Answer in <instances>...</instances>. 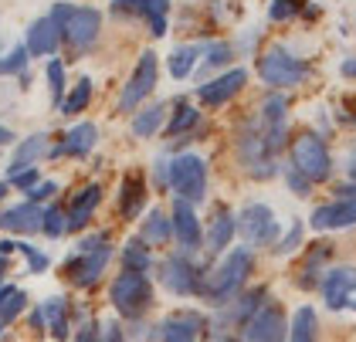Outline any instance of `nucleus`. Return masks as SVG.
<instances>
[{
	"label": "nucleus",
	"instance_id": "f257e3e1",
	"mask_svg": "<svg viewBox=\"0 0 356 342\" xmlns=\"http://www.w3.org/2000/svg\"><path fill=\"white\" fill-rule=\"evenodd\" d=\"M48 17L61 31V51L68 61L88 58L95 51L99 38H102V10L92 3H72V0H58L51 3Z\"/></svg>",
	"mask_w": 356,
	"mask_h": 342
},
{
	"label": "nucleus",
	"instance_id": "5701e85b",
	"mask_svg": "<svg viewBox=\"0 0 356 342\" xmlns=\"http://www.w3.org/2000/svg\"><path fill=\"white\" fill-rule=\"evenodd\" d=\"M319 295H323V305L329 312H343L350 309L356 295V264H336L326 268L323 282H319Z\"/></svg>",
	"mask_w": 356,
	"mask_h": 342
},
{
	"label": "nucleus",
	"instance_id": "c85d7f7f",
	"mask_svg": "<svg viewBox=\"0 0 356 342\" xmlns=\"http://www.w3.org/2000/svg\"><path fill=\"white\" fill-rule=\"evenodd\" d=\"M166 112H170V102H146L143 108H136L129 115V132L133 139H160V132L166 126Z\"/></svg>",
	"mask_w": 356,
	"mask_h": 342
},
{
	"label": "nucleus",
	"instance_id": "bf43d9fd",
	"mask_svg": "<svg viewBox=\"0 0 356 342\" xmlns=\"http://www.w3.org/2000/svg\"><path fill=\"white\" fill-rule=\"evenodd\" d=\"M350 309H353V312H356V295H353V302H350Z\"/></svg>",
	"mask_w": 356,
	"mask_h": 342
},
{
	"label": "nucleus",
	"instance_id": "2f4dec72",
	"mask_svg": "<svg viewBox=\"0 0 356 342\" xmlns=\"http://www.w3.org/2000/svg\"><path fill=\"white\" fill-rule=\"evenodd\" d=\"M200 58H204V44H177L166 54V75L173 81H187L200 68Z\"/></svg>",
	"mask_w": 356,
	"mask_h": 342
},
{
	"label": "nucleus",
	"instance_id": "473e14b6",
	"mask_svg": "<svg viewBox=\"0 0 356 342\" xmlns=\"http://www.w3.org/2000/svg\"><path fill=\"white\" fill-rule=\"evenodd\" d=\"M285 342H319V312L312 305H299L289 318V339Z\"/></svg>",
	"mask_w": 356,
	"mask_h": 342
},
{
	"label": "nucleus",
	"instance_id": "9d476101",
	"mask_svg": "<svg viewBox=\"0 0 356 342\" xmlns=\"http://www.w3.org/2000/svg\"><path fill=\"white\" fill-rule=\"evenodd\" d=\"M156 85H160V54L153 51V48H146V51H139L129 79L122 81V88H119L115 112H119V115H133L136 108H143L153 99Z\"/></svg>",
	"mask_w": 356,
	"mask_h": 342
},
{
	"label": "nucleus",
	"instance_id": "72a5a7b5",
	"mask_svg": "<svg viewBox=\"0 0 356 342\" xmlns=\"http://www.w3.org/2000/svg\"><path fill=\"white\" fill-rule=\"evenodd\" d=\"M44 85H48L51 108H58L61 99H65V92H68V61L65 58H48L44 61Z\"/></svg>",
	"mask_w": 356,
	"mask_h": 342
},
{
	"label": "nucleus",
	"instance_id": "4468645a",
	"mask_svg": "<svg viewBox=\"0 0 356 342\" xmlns=\"http://www.w3.org/2000/svg\"><path fill=\"white\" fill-rule=\"evenodd\" d=\"M109 17L122 24L143 21L149 38L160 41L170 31V0H109Z\"/></svg>",
	"mask_w": 356,
	"mask_h": 342
},
{
	"label": "nucleus",
	"instance_id": "09e8293b",
	"mask_svg": "<svg viewBox=\"0 0 356 342\" xmlns=\"http://www.w3.org/2000/svg\"><path fill=\"white\" fill-rule=\"evenodd\" d=\"M68 342H99V318L92 316V318H85V322H79Z\"/></svg>",
	"mask_w": 356,
	"mask_h": 342
},
{
	"label": "nucleus",
	"instance_id": "cd10ccee",
	"mask_svg": "<svg viewBox=\"0 0 356 342\" xmlns=\"http://www.w3.org/2000/svg\"><path fill=\"white\" fill-rule=\"evenodd\" d=\"M153 251H170L173 247V224H170V211L166 207H149L139 217V231H136Z\"/></svg>",
	"mask_w": 356,
	"mask_h": 342
},
{
	"label": "nucleus",
	"instance_id": "e433bc0d",
	"mask_svg": "<svg viewBox=\"0 0 356 342\" xmlns=\"http://www.w3.org/2000/svg\"><path fill=\"white\" fill-rule=\"evenodd\" d=\"M238 58V48L231 41H211L204 44V58H200V68L204 72H227Z\"/></svg>",
	"mask_w": 356,
	"mask_h": 342
},
{
	"label": "nucleus",
	"instance_id": "c03bdc74",
	"mask_svg": "<svg viewBox=\"0 0 356 342\" xmlns=\"http://www.w3.org/2000/svg\"><path fill=\"white\" fill-rule=\"evenodd\" d=\"M24 200H31V204H51V200H61V180H55V177H44L41 184L34 186L31 193H24Z\"/></svg>",
	"mask_w": 356,
	"mask_h": 342
},
{
	"label": "nucleus",
	"instance_id": "a18cd8bd",
	"mask_svg": "<svg viewBox=\"0 0 356 342\" xmlns=\"http://www.w3.org/2000/svg\"><path fill=\"white\" fill-rule=\"evenodd\" d=\"M99 342H129L126 322L122 318H99Z\"/></svg>",
	"mask_w": 356,
	"mask_h": 342
},
{
	"label": "nucleus",
	"instance_id": "4be33fe9",
	"mask_svg": "<svg viewBox=\"0 0 356 342\" xmlns=\"http://www.w3.org/2000/svg\"><path fill=\"white\" fill-rule=\"evenodd\" d=\"M160 342H200L207 332V316L197 309H173L156 322Z\"/></svg>",
	"mask_w": 356,
	"mask_h": 342
},
{
	"label": "nucleus",
	"instance_id": "20e7f679",
	"mask_svg": "<svg viewBox=\"0 0 356 342\" xmlns=\"http://www.w3.org/2000/svg\"><path fill=\"white\" fill-rule=\"evenodd\" d=\"M207 268H211V261L170 247L163 258H156L153 282H156V288H163L170 298H200Z\"/></svg>",
	"mask_w": 356,
	"mask_h": 342
},
{
	"label": "nucleus",
	"instance_id": "f03ea898",
	"mask_svg": "<svg viewBox=\"0 0 356 342\" xmlns=\"http://www.w3.org/2000/svg\"><path fill=\"white\" fill-rule=\"evenodd\" d=\"M254 271V251L245 244H234L227 254H220V261L207 268V278H204V291H200V302L207 309H224L231 305L241 291L248 288V278Z\"/></svg>",
	"mask_w": 356,
	"mask_h": 342
},
{
	"label": "nucleus",
	"instance_id": "b1692460",
	"mask_svg": "<svg viewBox=\"0 0 356 342\" xmlns=\"http://www.w3.org/2000/svg\"><path fill=\"white\" fill-rule=\"evenodd\" d=\"M21 44L28 48L31 61L61 58V31H58V24L48 14H41V17H34V21L24 27V41H21Z\"/></svg>",
	"mask_w": 356,
	"mask_h": 342
},
{
	"label": "nucleus",
	"instance_id": "f8f14e48",
	"mask_svg": "<svg viewBox=\"0 0 356 342\" xmlns=\"http://www.w3.org/2000/svg\"><path fill=\"white\" fill-rule=\"evenodd\" d=\"M238 237L251 251H265V247L272 251L278 244V237H282V224H278V217H275L268 204L251 200L238 211Z\"/></svg>",
	"mask_w": 356,
	"mask_h": 342
},
{
	"label": "nucleus",
	"instance_id": "de8ad7c7",
	"mask_svg": "<svg viewBox=\"0 0 356 342\" xmlns=\"http://www.w3.org/2000/svg\"><path fill=\"white\" fill-rule=\"evenodd\" d=\"M24 322H28L31 336H48V322H44V312H41L38 302H31V309L24 312Z\"/></svg>",
	"mask_w": 356,
	"mask_h": 342
},
{
	"label": "nucleus",
	"instance_id": "603ef678",
	"mask_svg": "<svg viewBox=\"0 0 356 342\" xmlns=\"http://www.w3.org/2000/svg\"><path fill=\"white\" fill-rule=\"evenodd\" d=\"M14 142H17V132H14V126H7V122L0 119V153H3V149H10Z\"/></svg>",
	"mask_w": 356,
	"mask_h": 342
},
{
	"label": "nucleus",
	"instance_id": "7c9ffc66",
	"mask_svg": "<svg viewBox=\"0 0 356 342\" xmlns=\"http://www.w3.org/2000/svg\"><path fill=\"white\" fill-rule=\"evenodd\" d=\"M92 99H95V79L92 75H79V79L68 85V92H65V99H61V106L55 108L61 119H82L85 108H92Z\"/></svg>",
	"mask_w": 356,
	"mask_h": 342
},
{
	"label": "nucleus",
	"instance_id": "f704fd0d",
	"mask_svg": "<svg viewBox=\"0 0 356 342\" xmlns=\"http://www.w3.org/2000/svg\"><path fill=\"white\" fill-rule=\"evenodd\" d=\"M258 126L261 129H278V126H289V102L282 92H272L261 99L258 106Z\"/></svg>",
	"mask_w": 356,
	"mask_h": 342
},
{
	"label": "nucleus",
	"instance_id": "bb28decb",
	"mask_svg": "<svg viewBox=\"0 0 356 342\" xmlns=\"http://www.w3.org/2000/svg\"><path fill=\"white\" fill-rule=\"evenodd\" d=\"M309 227L319 231V234L356 227V200H326V204H319L309 217Z\"/></svg>",
	"mask_w": 356,
	"mask_h": 342
},
{
	"label": "nucleus",
	"instance_id": "7ed1b4c3",
	"mask_svg": "<svg viewBox=\"0 0 356 342\" xmlns=\"http://www.w3.org/2000/svg\"><path fill=\"white\" fill-rule=\"evenodd\" d=\"M109 305L115 318H122L126 325L129 322H143L156 309V282H153V275L119 268L109 282Z\"/></svg>",
	"mask_w": 356,
	"mask_h": 342
},
{
	"label": "nucleus",
	"instance_id": "39448f33",
	"mask_svg": "<svg viewBox=\"0 0 356 342\" xmlns=\"http://www.w3.org/2000/svg\"><path fill=\"white\" fill-rule=\"evenodd\" d=\"M234 156H238V166L245 170L248 180L265 184V180H275V177L282 173L278 153L268 146V139H265V132L258 126V119H251V122H245V126L238 129V136H234Z\"/></svg>",
	"mask_w": 356,
	"mask_h": 342
},
{
	"label": "nucleus",
	"instance_id": "dca6fc26",
	"mask_svg": "<svg viewBox=\"0 0 356 342\" xmlns=\"http://www.w3.org/2000/svg\"><path fill=\"white\" fill-rule=\"evenodd\" d=\"M106 200V186L99 180H85L82 186H75L68 197H65V220H68V237H79L92 227L95 213Z\"/></svg>",
	"mask_w": 356,
	"mask_h": 342
},
{
	"label": "nucleus",
	"instance_id": "6e6d98bb",
	"mask_svg": "<svg viewBox=\"0 0 356 342\" xmlns=\"http://www.w3.org/2000/svg\"><path fill=\"white\" fill-rule=\"evenodd\" d=\"M343 166H346V177L356 184V146L350 149V156H346V163H343Z\"/></svg>",
	"mask_w": 356,
	"mask_h": 342
},
{
	"label": "nucleus",
	"instance_id": "8fccbe9b",
	"mask_svg": "<svg viewBox=\"0 0 356 342\" xmlns=\"http://www.w3.org/2000/svg\"><path fill=\"white\" fill-rule=\"evenodd\" d=\"M282 173H285V184H289V193H296V197H309V193H312V184H309V180H305L302 173H296L292 166H285Z\"/></svg>",
	"mask_w": 356,
	"mask_h": 342
},
{
	"label": "nucleus",
	"instance_id": "c756f323",
	"mask_svg": "<svg viewBox=\"0 0 356 342\" xmlns=\"http://www.w3.org/2000/svg\"><path fill=\"white\" fill-rule=\"evenodd\" d=\"M115 258H119V268H126V271L153 275V268H156V251H153L139 234L126 237V241L115 247Z\"/></svg>",
	"mask_w": 356,
	"mask_h": 342
},
{
	"label": "nucleus",
	"instance_id": "864d4df0",
	"mask_svg": "<svg viewBox=\"0 0 356 342\" xmlns=\"http://www.w3.org/2000/svg\"><path fill=\"white\" fill-rule=\"evenodd\" d=\"M339 75L346 81H356V58H346V61L339 65Z\"/></svg>",
	"mask_w": 356,
	"mask_h": 342
},
{
	"label": "nucleus",
	"instance_id": "79ce46f5",
	"mask_svg": "<svg viewBox=\"0 0 356 342\" xmlns=\"http://www.w3.org/2000/svg\"><path fill=\"white\" fill-rule=\"evenodd\" d=\"M7 184H10V190L17 193V197H24V193H31L34 186L44 180V173H41V166H31V170H21V173H10V177H3Z\"/></svg>",
	"mask_w": 356,
	"mask_h": 342
},
{
	"label": "nucleus",
	"instance_id": "a878e982",
	"mask_svg": "<svg viewBox=\"0 0 356 342\" xmlns=\"http://www.w3.org/2000/svg\"><path fill=\"white\" fill-rule=\"evenodd\" d=\"M332 241H316V244H309L305 251H302V261H299V275H296V285L302 291H312L319 288V282H323V275H326L329 261H332Z\"/></svg>",
	"mask_w": 356,
	"mask_h": 342
},
{
	"label": "nucleus",
	"instance_id": "423d86ee",
	"mask_svg": "<svg viewBox=\"0 0 356 342\" xmlns=\"http://www.w3.org/2000/svg\"><path fill=\"white\" fill-rule=\"evenodd\" d=\"M289 166L302 173L309 184H326L336 170V159L329 153V142L323 139V132L302 129L289 139Z\"/></svg>",
	"mask_w": 356,
	"mask_h": 342
},
{
	"label": "nucleus",
	"instance_id": "49530a36",
	"mask_svg": "<svg viewBox=\"0 0 356 342\" xmlns=\"http://www.w3.org/2000/svg\"><path fill=\"white\" fill-rule=\"evenodd\" d=\"M305 7V0H272L268 3V21H292V17H299V10Z\"/></svg>",
	"mask_w": 356,
	"mask_h": 342
},
{
	"label": "nucleus",
	"instance_id": "6ab92c4d",
	"mask_svg": "<svg viewBox=\"0 0 356 342\" xmlns=\"http://www.w3.org/2000/svg\"><path fill=\"white\" fill-rule=\"evenodd\" d=\"M149 177L143 170H126L119 177V186H115V217L122 224H133L143 213L149 211Z\"/></svg>",
	"mask_w": 356,
	"mask_h": 342
},
{
	"label": "nucleus",
	"instance_id": "3c124183",
	"mask_svg": "<svg viewBox=\"0 0 356 342\" xmlns=\"http://www.w3.org/2000/svg\"><path fill=\"white\" fill-rule=\"evenodd\" d=\"M332 200H356V184H353V180L332 186Z\"/></svg>",
	"mask_w": 356,
	"mask_h": 342
},
{
	"label": "nucleus",
	"instance_id": "4c0bfd02",
	"mask_svg": "<svg viewBox=\"0 0 356 342\" xmlns=\"http://www.w3.org/2000/svg\"><path fill=\"white\" fill-rule=\"evenodd\" d=\"M17 258L24 261V271L34 275V278H41V275H48L51 271V254L41 247V244H34V241H17Z\"/></svg>",
	"mask_w": 356,
	"mask_h": 342
},
{
	"label": "nucleus",
	"instance_id": "1a4fd4ad",
	"mask_svg": "<svg viewBox=\"0 0 356 342\" xmlns=\"http://www.w3.org/2000/svg\"><path fill=\"white\" fill-rule=\"evenodd\" d=\"M112 258H115V244L95 247V251H68L61 258V278L72 291H95L106 282Z\"/></svg>",
	"mask_w": 356,
	"mask_h": 342
},
{
	"label": "nucleus",
	"instance_id": "58836bf2",
	"mask_svg": "<svg viewBox=\"0 0 356 342\" xmlns=\"http://www.w3.org/2000/svg\"><path fill=\"white\" fill-rule=\"evenodd\" d=\"M28 309H31V295L17 285V288L3 298V305H0V325L14 329V322H17V318H24V312H28Z\"/></svg>",
	"mask_w": 356,
	"mask_h": 342
},
{
	"label": "nucleus",
	"instance_id": "0eeeda50",
	"mask_svg": "<svg viewBox=\"0 0 356 342\" xmlns=\"http://www.w3.org/2000/svg\"><path fill=\"white\" fill-rule=\"evenodd\" d=\"M211 193V166L207 159L193 149L173 153L170 156V197L187 200L193 207H200Z\"/></svg>",
	"mask_w": 356,
	"mask_h": 342
},
{
	"label": "nucleus",
	"instance_id": "ddd939ff",
	"mask_svg": "<svg viewBox=\"0 0 356 342\" xmlns=\"http://www.w3.org/2000/svg\"><path fill=\"white\" fill-rule=\"evenodd\" d=\"M99 142H102L99 122H92V119H75L68 129L55 136V142H51L44 163H58V159H75V163H82V159H88L95 149H99Z\"/></svg>",
	"mask_w": 356,
	"mask_h": 342
},
{
	"label": "nucleus",
	"instance_id": "f3484780",
	"mask_svg": "<svg viewBox=\"0 0 356 342\" xmlns=\"http://www.w3.org/2000/svg\"><path fill=\"white\" fill-rule=\"evenodd\" d=\"M248 68H227V72H218L214 79L207 81H197V88H193V102L200 108H224L231 106L241 92H245L248 85Z\"/></svg>",
	"mask_w": 356,
	"mask_h": 342
},
{
	"label": "nucleus",
	"instance_id": "13d9d810",
	"mask_svg": "<svg viewBox=\"0 0 356 342\" xmlns=\"http://www.w3.org/2000/svg\"><path fill=\"white\" fill-rule=\"evenodd\" d=\"M3 336H7V325H0V339H3Z\"/></svg>",
	"mask_w": 356,
	"mask_h": 342
},
{
	"label": "nucleus",
	"instance_id": "5fc2aeb1",
	"mask_svg": "<svg viewBox=\"0 0 356 342\" xmlns=\"http://www.w3.org/2000/svg\"><path fill=\"white\" fill-rule=\"evenodd\" d=\"M10 268H14V258H0V285L10 282Z\"/></svg>",
	"mask_w": 356,
	"mask_h": 342
},
{
	"label": "nucleus",
	"instance_id": "ea45409f",
	"mask_svg": "<svg viewBox=\"0 0 356 342\" xmlns=\"http://www.w3.org/2000/svg\"><path fill=\"white\" fill-rule=\"evenodd\" d=\"M31 68V54L28 48L17 41V44H10L7 51L0 54V79H17L21 72H28Z\"/></svg>",
	"mask_w": 356,
	"mask_h": 342
},
{
	"label": "nucleus",
	"instance_id": "c9c22d12",
	"mask_svg": "<svg viewBox=\"0 0 356 342\" xmlns=\"http://www.w3.org/2000/svg\"><path fill=\"white\" fill-rule=\"evenodd\" d=\"M41 237L44 241H65L68 237V220H65V200H51L41 211Z\"/></svg>",
	"mask_w": 356,
	"mask_h": 342
},
{
	"label": "nucleus",
	"instance_id": "052dcab7",
	"mask_svg": "<svg viewBox=\"0 0 356 342\" xmlns=\"http://www.w3.org/2000/svg\"><path fill=\"white\" fill-rule=\"evenodd\" d=\"M350 119H353V126H356V115H350Z\"/></svg>",
	"mask_w": 356,
	"mask_h": 342
},
{
	"label": "nucleus",
	"instance_id": "a19ab883",
	"mask_svg": "<svg viewBox=\"0 0 356 342\" xmlns=\"http://www.w3.org/2000/svg\"><path fill=\"white\" fill-rule=\"evenodd\" d=\"M302 237H305V224L296 217V220L282 231V237H278V244H275L272 251L278 254V258H289V254H296V251L302 247Z\"/></svg>",
	"mask_w": 356,
	"mask_h": 342
},
{
	"label": "nucleus",
	"instance_id": "aec40b11",
	"mask_svg": "<svg viewBox=\"0 0 356 342\" xmlns=\"http://www.w3.org/2000/svg\"><path fill=\"white\" fill-rule=\"evenodd\" d=\"M234 241H238V213L227 204H214L207 224H204V254H207V261L227 254L234 247Z\"/></svg>",
	"mask_w": 356,
	"mask_h": 342
},
{
	"label": "nucleus",
	"instance_id": "9b49d317",
	"mask_svg": "<svg viewBox=\"0 0 356 342\" xmlns=\"http://www.w3.org/2000/svg\"><path fill=\"white\" fill-rule=\"evenodd\" d=\"M200 129H204V108L191 102L187 95L180 99H170V112H166V126L160 132V139L166 142V153H184V146L191 139H200Z\"/></svg>",
	"mask_w": 356,
	"mask_h": 342
},
{
	"label": "nucleus",
	"instance_id": "4d7b16f0",
	"mask_svg": "<svg viewBox=\"0 0 356 342\" xmlns=\"http://www.w3.org/2000/svg\"><path fill=\"white\" fill-rule=\"evenodd\" d=\"M10 193H14V190H10V184H7V180L0 177V207H3V204L10 200Z\"/></svg>",
	"mask_w": 356,
	"mask_h": 342
},
{
	"label": "nucleus",
	"instance_id": "a211bd4d",
	"mask_svg": "<svg viewBox=\"0 0 356 342\" xmlns=\"http://www.w3.org/2000/svg\"><path fill=\"white\" fill-rule=\"evenodd\" d=\"M170 224H173V251H184L200 258L204 254V220L193 204L187 200H177L170 204Z\"/></svg>",
	"mask_w": 356,
	"mask_h": 342
},
{
	"label": "nucleus",
	"instance_id": "6e6552de",
	"mask_svg": "<svg viewBox=\"0 0 356 342\" xmlns=\"http://www.w3.org/2000/svg\"><path fill=\"white\" fill-rule=\"evenodd\" d=\"M258 79L265 81L272 92H285V88H299L305 81L312 79V65L292 54L285 44H272L258 54Z\"/></svg>",
	"mask_w": 356,
	"mask_h": 342
},
{
	"label": "nucleus",
	"instance_id": "393cba45",
	"mask_svg": "<svg viewBox=\"0 0 356 342\" xmlns=\"http://www.w3.org/2000/svg\"><path fill=\"white\" fill-rule=\"evenodd\" d=\"M285 339H289V318H285V312L275 302H268L238 332V342H285Z\"/></svg>",
	"mask_w": 356,
	"mask_h": 342
},
{
	"label": "nucleus",
	"instance_id": "2eb2a0df",
	"mask_svg": "<svg viewBox=\"0 0 356 342\" xmlns=\"http://www.w3.org/2000/svg\"><path fill=\"white\" fill-rule=\"evenodd\" d=\"M41 312H44V322H48V339L51 342H68L75 325L92 318L88 305H79L72 295H48V298H38Z\"/></svg>",
	"mask_w": 356,
	"mask_h": 342
},
{
	"label": "nucleus",
	"instance_id": "412c9836",
	"mask_svg": "<svg viewBox=\"0 0 356 342\" xmlns=\"http://www.w3.org/2000/svg\"><path fill=\"white\" fill-rule=\"evenodd\" d=\"M51 142H55V132H48V129H34L28 136H17V142L10 146V156L3 163V177L31 170V166H41L48 159Z\"/></svg>",
	"mask_w": 356,
	"mask_h": 342
},
{
	"label": "nucleus",
	"instance_id": "37998d69",
	"mask_svg": "<svg viewBox=\"0 0 356 342\" xmlns=\"http://www.w3.org/2000/svg\"><path fill=\"white\" fill-rule=\"evenodd\" d=\"M149 186L156 193H170V153H160L149 163Z\"/></svg>",
	"mask_w": 356,
	"mask_h": 342
}]
</instances>
